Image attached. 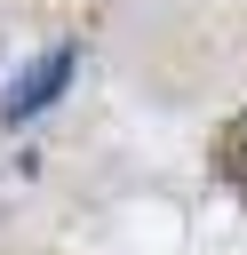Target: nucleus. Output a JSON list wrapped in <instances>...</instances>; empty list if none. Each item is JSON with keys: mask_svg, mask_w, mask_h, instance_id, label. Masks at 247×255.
I'll return each mask as SVG.
<instances>
[{"mask_svg": "<svg viewBox=\"0 0 247 255\" xmlns=\"http://www.w3.org/2000/svg\"><path fill=\"white\" fill-rule=\"evenodd\" d=\"M64 80H72V48H48V56L0 96V120H32V112H48V104L64 96Z\"/></svg>", "mask_w": 247, "mask_h": 255, "instance_id": "1", "label": "nucleus"}]
</instances>
